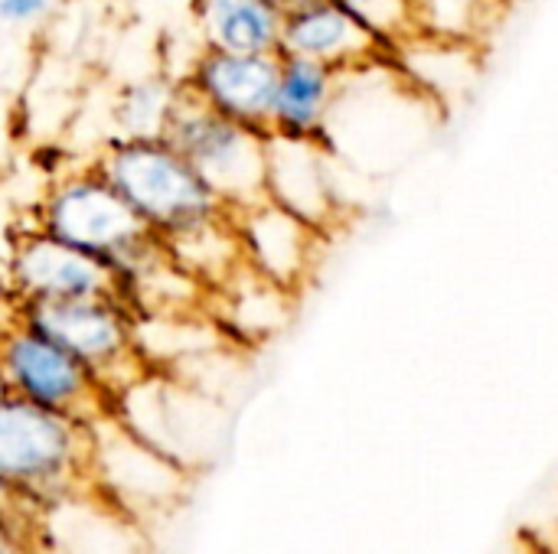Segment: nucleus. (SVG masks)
Wrapping results in <instances>:
<instances>
[{"instance_id": "obj_9", "label": "nucleus", "mask_w": 558, "mask_h": 554, "mask_svg": "<svg viewBox=\"0 0 558 554\" xmlns=\"http://www.w3.org/2000/svg\"><path fill=\"white\" fill-rule=\"evenodd\" d=\"M229 222L235 232L242 268L291 294H301L307 287L324 248V232L265 196L242 209H232Z\"/></svg>"}, {"instance_id": "obj_15", "label": "nucleus", "mask_w": 558, "mask_h": 554, "mask_svg": "<svg viewBox=\"0 0 558 554\" xmlns=\"http://www.w3.org/2000/svg\"><path fill=\"white\" fill-rule=\"evenodd\" d=\"M507 16V0H412V36L481 49Z\"/></svg>"}, {"instance_id": "obj_17", "label": "nucleus", "mask_w": 558, "mask_h": 554, "mask_svg": "<svg viewBox=\"0 0 558 554\" xmlns=\"http://www.w3.org/2000/svg\"><path fill=\"white\" fill-rule=\"evenodd\" d=\"M167 255L190 274L196 278L206 291L222 284L242 261H239V245L229 216L193 225L186 232H177L163 238Z\"/></svg>"}, {"instance_id": "obj_5", "label": "nucleus", "mask_w": 558, "mask_h": 554, "mask_svg": "<svg viewBox=\"0 0 558 554\" xmlns=\"http://www.w3.org/2000/svg\"><path fill=\"white\" fill-rule=\"evenodd\" d=\"M163 137L229 212L265 196L268 134L252 131L183 91Z\"/></svg>"}, {"instance_id": "obj_10", "label": "nucleus", "mask_w": 558, "mask_h": 554, "mask_svg": "<svg viewBox=\"0 0 558 554\" xmlns=\"http://www.w3.org/2000/svg\"><path fill=\"white\" fill-rule=\"evenodd\" d=\"M186 95L206 108L268 134L278 85V52H226L199 49L180 75Z\"/></svg>"}, {"instance_id": "obj_19", "label": "nucleus", "mask_w": 558, "mask_h": 554, "mask_svg": "<svg viewBox=\"0 0 558 554\" xmlns=\"http://www.w3.org/2000/svg\"><path fill=\"white\" fill-rule=\"evenodd\" d=\"M59 0H0V23L7 26H36L43 23Z\"/></svg>"}, {"instance_id": "obj_2", "label": "nucleus", "mask_w": 558, "mask_h": 554, "mask_svg": "<svg viewBox=\"0 0 558 554\" xmlns=\"http://www.w3.org/2000/svg\"><path fill=\"white\" fill-rule=\"evenodd\" d=\"M92 167L131 212L163 242L193 225L229 216L167 137H108Z\"/></svg>"}, {"instance_id": "obj_1", "label": "nucleus", "mask_w": 558, "mask_h": 554, "mask_svg": "<svg viewBox=\"0 0 558 554\" xmlns=\"http://www.w3.org/2000/svg\"><path fill=\"white\" fill-rule=\"evenodd\" d=\"M33 225L105 261L114 271L118 291L134 268L160 251V238L131 212L92 160L65 167L46 183L33 209Z\"/></svg>"}, {"instance_id": "obj_16", "label": "nucleus", "mask_w": 558, "mask_h": 554, "mask_svg": "<svg viewBox=\"0 0 558 554\" xmlns=\"http://www.w3.org/2000/svg\"><path fill=\"white\" fill-rule=\"evenodd\" d=\"M183 85L173 75H144L124 82L111 98L114 137H163Z\"/></svg>"}, {"instance_id": "obj_7", "label": "nucleus", "mask_w": 558, "mask_h": 554, "mask_svg": "<svg viewBox=\"0 0 558 554\" xmlns=\"http://www.w3.org/2000/svg\"><path fill=\"white\" fill-rule=\"evenodd\" d=\"M392 42L363 26L340 0H301L284 7L278 56L311 59L340 75L392 69Z\"/></svg>"}, {"instance_id": "obj_21", "label": "nucleus", "mask_w": 558, "mask_h": 554, "mask_svg": "<svg viewBox=\"0 0 558 554\" xmlns=\"http://www.w3.org/2000/svg\"><path fill=\"white\" fill-rule=\"evenodd\" d=\"M281 7H291V3H301V0H278Z\"/></svg>"}, {"instance_id": "obj_6", "label": "nucleus", "mask_w": 558, "mask_h": 554, "mask_svg": "<svg viewBox=\"0 0 558 554\" xmlns=\"http://www.w3.org/2000/svg\"><path fill=\"white\" fill-rule=\"evenodd\" d=\"M95 467V431L0 392V480L29 493L62 490Z\"/></svg>"}, {"instance_id": "obj_8", "label": "nucleus", "mask_w": 558, "mask_h": 554, "mask_svg": "<svg viewBox=\"0 0 558 554\" xmlns=\"http://www.w3.org/2000/svg\"><path fill=\"white\" fill-rule=\"evenodd\" d=\"M118 297L114 271L88 251H78L43 229L29 225L13 235L7 255L10 304L72 300V297Z\"/></svg>"}, {"instance_id": "obj_4", "label": "nucleus", "mask_w": 558, "mask_h": 554, "mask_svg": "<svg viewBox=\"0 0 558 554\" xmlns=\"http://www.w3.org/2000/svg\"><path fill=\"white\" fill-rule=\"evenodd\" d=\"M0 392L95 424L118 411V398L62 346L10 317L0 327Z\"/></svg>"}, {"instance_id": "obj_14", "label": "nucleus", "mask_w": 558, "mask_h": 554, "mask_svg": "<svg viewBox=\"0 0 558 554\" xmlns=\"http://www.w3.org/2000/svg\"><path fill=\"white\" fill-rule=\"evenodd\" d=\"M203 49L226 52H278L281 13L278 0H190Z\"/></svg>"}, {"instance_id": "obj_11", "label": "nucleus", "mask_w": 558, "mask_h": 554, "mask_svg": "<svg viewBox=\"0 0 558 554\" xmlns=\"http://www.w3.org/2000/svg\"><path fill=\"white\" fill-rule=\"evenodd\" d=\"M327 160V140H301L281 134H268L265 140V199L304 219L324 235L340 216Z\"/></svg>"}, {"instance_id": "obj_13", "label": "nucleus", "mask_w": 558, "mask_h": 554, "mask_svg": "<svg viewBox=\"0 0 558 554\" xmlns=\"http://www.w3.org/2000/svg\"><path fill=\"white\" fill-rule=\"evenodd\" d=\"M343 88V75L298 56H278V85L271 104L268 134L324 140L333 108Z\"/></svg>"}, {"instance_id": "obj_12", "label": "nucleus", "mask_w": 558, "mask_h": 554, "mask_svg": "<svg viewBox=\"0 0 558 554\" xmlns=\"http://www.w3.org/2000/svg\"><path fill=\"white\" fill-rule=\"evenodd\" d=\"M298 294L281 291L278 284L252 274L248 268H235L222 284L206 291L203 313L219 330L226 343H265L275 336L294 313Z\"/></svg>"}, {"instance_id": "obj_3", "label": "nucleus", "mask_w": 558, "mask_h": 554, "mask_svg": "<svg viewBox=\"0 0 558 554\" xmlns=\"http://www.w3.org/2000/svg\"><path fill=\"white\" fill-rule=\"evenodd\" d=\"M13 317L75 356L114 398L124 395L147 372L134 346V313L124 300L72 297L10 304Z\"/></svg>"}, {"instance_id": "obj_20", "label": "nucleus", "mask_w": 558, "mask_h": 554, "mask_svg": "<svg viewBox=\"0 0 558 554\" xmlns=\"http://www.w3.org/2000/svg\"><path fill=\"white\" fill-rule=\"evenodd\" d=\"M0 554H20V535L0 526Z\"/></svg>"}, {"instance_id": "obj_18", "label": "nucleus", "mask_w": 558, "mask_h": 554, "mask_svg": "<svg viewBox=\"0 0 558 554\" xmlns=\"http://www.w3.org/2000/svg\"><path fill=\"white\" fill-rule=\"evenodd\" d=\"M363 26L399 46L412 36V0H340Z\"/></svg>"}]
</instances>
